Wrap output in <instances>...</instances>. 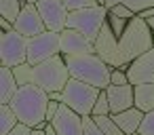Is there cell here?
<instances>
[{
    "mask_svg": "<svg viewBox=\"0 0 154 135\" xmlns=\"http://www.w3.org/2000/svg\"><path fill=\"white\" fill-rule=\"evenodd\" d=\"M95 55L101 57L110 68H114V70H125V72H127V68L122 66V59H120L118 38H116V34L112 32V28H110L108 21H106V26L101 28L99 36L95 38Z\"/></svg>",
    "mask_w": 154,
    "mask_h": 135,
    "instance_id": "9c48e42d",
    "label": "cell"
},
{
    "mask_svg": "<svg viewBox=\"0 0 154 135\" xmlns=\"http://www.w3.org/2000/svg\"><path fill=\"white\" fill-rule=\"evenodd\" d=\"M106 95H108L110 112H112V114H120V112H125V110L135 108V93H133V84H122V87L110 84V87L106 89Z\"/></svg>",
    "mask_w": 154,
    "mask_h": 135,
    "instance_id": "9a60e30c",
    "label": "cell"
},
{
    "mask_svg": "<svg viewBox=\"0 0 154 135\" xmlns=\"http://www.w3.org/2000/svg\"><path fill=\"white\" fill-rule=\"evenodd\" d=\"M17 91H19V84L15 80L13 68L0 66V106H9Z\"/></svg>",
    "mask_w": 154,
    "mask_h": 135,
    "instance_id": "e0dca14e",
    "label": "cell"
},
{
    "mask_svg": "<svg viewBox=\"0 0 154 135\" xmlns=\"http://www.w3.org/2000/svg\"><path fill=\"white\" fill-rule=\"evenodd\" d=\"M146 21H148V26H150V28H152V32H154V17H152V19H146Z\"/></svg>",
    "mask_w": 154,
    "mask_h": 135,
    "instance_id": "836d02e7",
    "label": "cell"
},
{
    "mask_svg": "<svg viewBox=\"0 0 154 135\" xmlns=\"http://www.w3.org/2000/svg\"><path fill=\"white\" fill-rule=\"evenodd\" d=\"M38 2H40V0H30V2H28V5H38Z\"/></svg>",
    "mask_w": 154,
    "mask_h": 135,
    "instance_id": "e575fe53",
    "label": "cell"
},
{
    "mask_svg": "<svg viewBox=\"0 0 154 135\" xmlns=\"http://www.w3.org/2000/svg\"><path fill=\"white\" fill-rule=\"evenodd\" d=\"M32 135H47V131H40V129H32Z\"/></svg>",
    "mask_w": 154,
    "mask_h": 135,
    "instance_id": "1f68e13d",
    "label": "cell"
},
{
    "mask_svg": "<svg viewBox=\"0 0 154 135\" xmlns=\"http://www.w3.org/2000/svg\"><path fill=\"white\" fill-rule=\"evenodd\" d=\"M13 28H15L17 34H21L28 40L47 32V26H45V21H42V17L38 13L36 5H23V9H21V13H19V17H17Z\"/></svg>",
    "mask_w": 154,
    "mask_h": 135,
    "instance_id": "8fae6325",
    "label": "cell"
},
{
    "mask_svg": "<svg viewBox=\"0 0 154 135\" xmlns=\"http://www.w3.org/2000/svg\"><path fill=\"white\" fill-rule=\"evenodd\" d=\"M51 124L57 135H85V118L63 103Z\"/></svg>",
    "mask_w": 154,
    "mask_h": 135,
    "instance_id": "4fadbf2b",
    "label": "cell"
},
{
    "mask_svg": "<svg viewBox=\"0 0 154 135\" xmlns=\"http://www.w3.org/2000/svg\"><path fill=\"white\" fill-rule=\"evenodd\" d=\"M63 5L68 9V13H74V11H82V9H93V7H99L97 0H63Z\"/></svg>",
    "mask_w": 154,
    "mask_h": 135,
    "instance_id": "cb8c5ba5",
    "label": "cell"
},
{
    "mask_svg": "<svg viewBox=\"0 0 154 135\" xmlns=\"http://www.w3.org/2000/svg\"><path fill=\"white\" fill-rule=\"evenodd\" d=\"M118 47H120V59H122V66L129 70V66L139 59L141 55H146L148 51L154 49V32L152 28L148 26L146 19H141L139 15L133 17L127 28H125V34L120 36L118 40Z\"/></svg>",
    "mask_w": 154,
    "mask_h": 135,
    "instance_id": "7a4b0ae2",
    "label": "cell"
},
{
    "mask_svg": "<svg viewBox=\"0 0 154 135\" xmlns=\"http://www.w3.org/2000/svg\"><path fill=\"white\" fill-rule=\"evenodd\" d=\"M21 9H23V2H19V0H0V17L11 21L13 26H15Z\"/></svg>",
    "mask_w": 154,
    "mask_h": 135,
    "instance_id": "44dd1931",
    "label": "cell"
},
{
    "mask_svg": "<svg viewBox=\"0 0 154 135\" xmlns=\"http://www.w3.org/2000/svg\"><path fill=\"white\" fill-rule=\"evenodd\" d=\"M63 59H66L70 76L74 80L87 82V84H91L99 91H106L112 84V70L114 68H110L95 53H91V55H70V57H63Z\"/></svg>",
    "mask_w": 154,
    "mask_h": 135,
    "instance_id": "3957f363",
    "label": "cell"
},
{
    "mask_svg": "<svg viewBox=\"0 0 154 135\" xmlns=\"http://www.w3.org/2000/svg\"><path fill=\"white\" fill-rule=\"evenodd\" d=\"M103 114H112V112H110V101H108L106 91L99 93V99H97V103H95V108H93V116H103Z\"/></svg>",
    "mask_w": 154,
    "mask_h": 135,
    "instance_id": "484cf974",
    "label": "cell"
},
{
    "mask_svg": "<svg viewBox=\"0 0 154 135\" xmlns=\"http://www.w3.org/2000/svg\"><path fill=\"white\" fill-rule=\"evenodd\" d=\"M108 13H112V15H116V17H122V19H127V21H131L133 17H137L131 9H127L125 5H116V7H112V9H108Z\"/></svg>",
    "mask_w": 154,
    "mask_h": 135,
    "instance_id": "4316f807",
    "label": "cell"
},
{
    "mask_svg": "<svg viewBox=\"0 0 154 135\" xmlns=\"http://www.w3.org/2000/svg\"><path fill=\"white\" fill-rule=\"evenodd\" d=\"M129 82L135 84H143V82H154V49L148 51L146 55H141L139 59H135L129 70H127Z\"/></svg>",
    "mask_w": 154,
    "mask_h": 135,
    "instance_id": "5bb4252c",
    "label": "cell"
},
{
    "mask_svg": "<svg viewBox=\"0 0 154 135\" xmlns=\"http://www.w3.org/2000/svg\"><path fill=\"white\" fill-rule=\"evenodd\" d=\"M108 23H110V28H112V32L116 34V38L120 40V36L125 34V28H127V19H122V17H116V15H112V13H108Z\"/></svg>",
    "mask_w": 154,
    "mask_h": 135,
    "instance_id": "d4e9b609",
    "label": "cell"
},
{
    "mask_svg": "<svg viewBox=\"0 0 154 135\" xmlns=\"http://www.w3.org/2000/svg\"><path fill=\"white\" fill-rule=\"evenodd\" d=\"M108 21V9L103 5L93 7V9H82V11H74L68 15V28L76 30L80 34H85L89 40L95 42V38L99 36L101 28Z\"/></svg>",
    "mask_w": 154,
    "mask_h": 135,
    "instance_id": "8992f818",
    "label": "cell"
},
{
    "mask_svg": "<svg viewBox=\"0 0 154 135\" xmlns=\"http://www.w3.org/2000/svg\"><path fill=\"white\" fill-rule=\"evenodd\" d=\"M93 120H95V124L103 131V135H125L122 131H120V127L114 122V118H112V114H103V116H93Z\"/></svg>",
    "mask_w": 154,
    "mask_h": 135,
    "instance_id": "7402d4cb",
    "label": "cell"
},
{
    "mask_svg": "<svg viewBox=\"0 0 154 135\" xmlns=\"http://www.w3.org/2000/svg\"><path fill=\"white\" fill-rule=\"evenodd\" d=\"M57 55H61V34L47 30L45 34L28 40V63L30 66H40Z\"/></svg>",
    "mask_w": 154,
    "mask_h": 135,
    "instance_id": "52a82bcc",
    "label": "cell"
},
{
    "mask_svg": "<svg viewBox=\"0 0 154 135\" xmlns=\"http://www.w3.org/2000/svg\"><path fill=\"white\" fill-rule=\"evenodd\" d=\"M135 93V108L141 110L143 114L154 110V82H143L133 87Z\"/></svg>",
    "mask_w": 154,
    "mask_h": 135,
    "instance_id": "ac0fdd59",
    "label": "cell"
},
{
    "mask_svg": "<svg viewBox=\"0 0 154 135\" xmlns=\"http://www.w3.org/2000/svg\"><path fill=\"white\" fill-rule=\"evenodd\" d=\"M112 118L125 135H135V133H139V127H141L146 114L137 108H131V110H125L120 114H112Z\"/></svg>",
    "mask_w": 154,
    "mask_h": 135,
    "instance_id": "2e32d148",
    "label": "cell"
},
{
    "mask_svg": "<svg viewBox=\"0 0 154 135\" xmlns=\"http://www.w3.org/2000/svg\"><path fill=\"white\" fill-rule=\"evenodd\" d=\"M99 93H101L99 89H95L87 82L70 78V82L61 91V95H63L61 103L68 106L70 110H74L76 114H80L82 118H87V116H93V108L99 99Z\"/></svg>",
    "mask_w": 154,
    "mask_h": 135,
    "instance_id": "5b68a950",
    "label": "cell"
},
{
    "mask_svg": "<svg viewBox=\"0 0 154 135\" xmlns=\"http://www.w3.org/2000/svg\"><path fill=\"white\" fill-rule=\"evenodd\" d=\"M135 135H139V133H135Z\"/></svg>",
    "mask_w": 154,
    "mask_h": 135,
    "instance_id": "74e56055",
    "label": "cell"
},
{
    "mask_svg": "<svg viewBox=\"0 0 154 135\" xmlns=\"http://www.w3.org/2000/svg\"><path fill=\"white\" fill-rule=\"evenodd\" d=\"M17 124H19V118L11 110V106H0V135H9Z\"/></svg>",
    "mask_w": 154,
    "mask_h": 135,
    "instance_id": "ffe728a7",
    "label": "cell"
},
{
    "mask_svg": "<svg viewBox=\"0 0 154 135\" xmlns=\"http://www.w3.org/2000/svg\"><path fill=\"white\" fill-rule=\"evenodd\" d=\"M112 84L116 87H122V84H131L129 82V76L125 70H112Z\"/></svg>",
    "mask_w": 154,
    "mask_h": 135,
    "instance_id": "f1b7e54d",
    "label": "cell"
},
{
    "mask_svg": "<svg viewBox=\"0 0 154 135\" xmlns=\"http://www.w3.org/2000/svg\"><path fill=\"white\" fill-rule=\"evenodd\" d=\"M116 5H125L127 9H131L135 15L148 11V9H154V0H108V2L103 5L106 9H112Z\"/></svg>",
    "mask_w": 154,
    "mask_h": 135,
    "instance_id": "d6986e66",
    "label": "cell"
},
{
    "mask_svg": "<svg viewBox=\"0 0 154 135\" xmlns=\"http://www.w3.org/2000/svg\"><path fill=\"white\" fill-rule=\"evenodd\" d=\"M85 135H103V131L95 124L93 116H87L85 118Z\"/></svg>",
    "mask_w": 154,
    "mask_h": 135,
    "instance_id": "f546056e",
    "label": "cell"
},
{
    "mask_svg": "<svg viewBox=\"0 0 154 135\" xmlns=\"http://www.w3.org/2000/svg\"><path fill=\"white\" fill-rule=\"evenodd\" d=\"M13 74H15V80H17L19 87L34 84V66H30V63H21V66L13 68Z\"/></svg>",
    "mask_w": 154,
    "mask_h": 135,
    "instance_id": "603a6c76",
    "label": "cell"
},
{
    "mask_svg": "<svg viewBox=\"0 0 154 135\" xmlns=\"http://www.w3.org/2000/svg\"><path fill=\"white\" fill-rule=\"evenodd\" d=\"M21 63H28V38L15 30L0 34V66L17 68Z\"/></svg>",
    "mask_w": 154,
    "mask_h": 135,
    "instance_id": "ba28073f",
    "label": "cell"
},
{
    "mask_svg": "<svg viewBox=\"0 0 154 135\" xmlns=\"http://www.w3.org/2000/svg\"><path fill=\"white\" fill-rule=\"evenodd\" d=\"M49 93L42 91L36 84H28V87H19V91L15 93V97L11 99V110L17 114L19 122L36 129L40 122L47 120V108H49Z\"/></svg>",
    "mask_w": 154,
    "mask_h": 135,
    "instance_id": "6da1fadb",
    "label": "cell"
},
{
    "mask_svg": "<svg viewBox=\"0 0 154 135\" xmlns=\"http://www.w3.org/2000/svg\"><path fill=\"white\" fill-rule=\"evenodd\" d=\"M45 26L49 32H57L61 34L66 28H68V9L63 5V0H40L36 5Z\"/></svg>",
    "mask_w": 154,
    "mask_h": 135,
    "instance_id": "30bf717a",
    "label": "cell"
},
{
    "mask_svg": "<svg viewBox=\"0 0 154 135\" xmlns=\"http://www.w3.org/2000/svg\"><path fill=\"white\" fill-rule=\"evenodd\" d=\"M95 53V42L89 40L85 34L66 28L61 32V55L70 57V55H91Z\"/></svg>",
    "mask_w": 154,
    "mask_h": 135,
    "instance_id": "7c38bea8",
    "label": "cell"
},
{
    "mask_svg": "<svg viewBox=\"0 0 154 135\" xmlns=\"http://www.w3.org/2000/svg\"><path fill=\"white\" fill-rule=\"evenodd\" d=\"M70 70L63 59V55H57L40 66H34V84L40 87L42 91L51 93H61L66 84L70 82Z\"/></svg>",
    "mask_w": 154,
    "mask_h": 135,
    "instance_id": "277c9868",
    "label": "cell"
},
{
    "mask_svg": "<svg viewBox=\"0 0 154 135\" xmlns=\"http://www.w3.org/2000/svg\"><path fill=\"white\" fill-rule=\"evenodd\" d=\"M97 2H99V5H106V2H108V0H97Z\"/></svg>",
    "mask_w": 154,
    "mask_h": 135,
    "instance_id": "d590c367",
    "label": "cell"
},
{
    "mask_svg": "<svg viewBox=\"0 0 154 135\" xmlns=\"http://www.w3.org/2000/svg\"><path fill=\"white\" fill-rule=\"evenodd\" d=\"M9 135H32V129L19 122V124H17V127H15V129H13V131H11Z\"/></svg>",
    "mask_w": 154,
    "mask_h": 135,
    "instance_id": "4dcf8cb0",
    "label": "cell"
},
{
    "mask_svg": "<svg viewBox=\"0 0 154 135\" xmlns=\"http://www.w3.org/2000/svg\"><path fill=\"white\" fill-rule=\"evenodd\" d=\"M19 2H23V5H28V2H30V0H19Z\"/></svg>",
    "mask_w": 154,
    "mask_h": 135,
    "instance_id": "8d00e7d4",
    "label": "cell"
},
{
    "mask_svg": "<svg viewBox=\"0 0 154 135\" xmlns=\"http://www.w3.org/2000/svg\"><path fill=\"white\" fill-rule=\"evenodd\" d=\"M47 135H57V133H55V129H53V124H49V127H47Z\"/></svg>",
    "mask_w": 154,
    "mask_h": 135,
    "instance_id": "d6a6232c",
    "label": "cell"
},
{
    "mask_svg": "<svg viewBox=\"0 0 154 135\" xmlns=\"http://www.w3.org/2000/svg\"><path fill=\"white\" fill-rule=\"evenodd\" d=\"M139 135H154V110L146 114V118L139 127Z\"/></svg>",
    "mask_w": 154,
    "mask_h": 135,
    "instance_id": "83f0119b",
    "label": "cell"
}]
</instances>
